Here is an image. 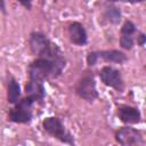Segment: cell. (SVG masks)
I'll use <instances>...</instances> for the list:
<instances>
[{
    "label": "cell",
    "mask_w": 146,
    "mask_h": 146,
    "mask_svg": "<svg viewBox=\"0 0 146 146\" xmlns=\"http://www.w3.org/2000/svg\"><path fill=\"white\" fill-rule=\"evenodd\" d=\"M18 1H19V2H21L23 6H24V7H26L27 9H30V8H31V5H32V1H33V0H18Z\"/></svg>",
    "instance_id": "18"
},
{
    "label": "cell",
    "mask_w": 146,
    "mask_h": 146,
    "mask_svg": "<svg viewBox=\"0 0 146 146\" xmlns=\"http://www.w3.org/2000/svg\"><path fill=\"white\" fill-rule=\"evenodd\" d=\"M137 42L139 46H143L146 42V35L144 33H139V35L137 36Z\"/></svg>",
    "instance_id": "17"
},
{
    "label": "cell",
    "mask_w": 146,
    "mask_h": 146,
    "mask_svg": "<svg viewBox=\"0 0 146 146\" xmlns=\"http://www.w3.org/2000/svg\"><path fill=\"white\" fill-rule=\"evenodd\" d=\"M25 92H26V96H30L35 102L36 100H39V102L42 100L44 98V95H46L44 87H43V81L29 79V82L25 86Z\"/></svg>",
    "instance_id": "10"
},
{
    "label": "cell",
    "mask_w": 146,
    "mask_h": 146,
    "mask_svg": "<svg viewBox=\"0 0 146 146\" xmlns=\"http://www.w3.org/2000/svg\"><path fill=\"white\" fill-rule=\"evenodd\" d=\"M1 10H2V13H6V8H5V0H1Z\"/></svg>",
    "instance_id": "19"
},
{
    "label": "cell",
    "mask_w": 146,
    "mask_h": 146,
    "mask_svg": "<svg viewBox=\"0 0 146 146\" xmlns=\"http://www.w3.org/2000/svg\"><path fill=\"white\" fill-rule=\"evenodd\" d=\"M98 60V57L96 55V51H92V52H89L88 56H87V63L89 66H94Z\"/></svg>",
    "instance_id": "16"
},
{
    "label": "cell",
    "mask_w": 146,
    "mask_h": 146,
    "mask_svg": "<svg viewBox=\"0 0 146 146\" xmlns=\"http://www.w3.org/2000/svg\"><path fill=\"white\" fill-rule=\"evenodd\" d=\"M75 92L80 98L87 102H94L98 97L96 82L94 79V74L91 72H86L80 78L75 86Z\"/></svg>",
    "instance_id": "5"
},
{
    "label": "cell",
    "mask_w": 146,
    "mask_h": 146,
    "mask_svg": "<svg viewBox=\"0 0 146 146\" xmlns=\"http://www.w3.org/2000/svg\"><path fill=\"white\" fill-rule=\"evenodd\" d=\"M116 141L122 146H130V145H139L143 144V136L140 131L130 127L120 128L115 132Z\"/></svg>",
    "instance_id": "6"
},
{
    "label": "cell",
    "mask_w": 146,
    "mask_h": 146,
    "mask_svg": "<svg viewBox=\"0 0 146 146\" xmlns=\"http://www.w3.org/2000/svg\"><path fill=\"white\" fill-rule=\"evenodd\" d=\"M42 127H43L44 131H47L50 136L58 139L59 141L70 144V145H74L73 136L65 129L64 124L60 122V120L58 117H55V116L46 117L42 121Z\"/></svg>",
    "instance_id": "4"
},
{
    "label": "cell",
    "mask_w": 146,
    "mask_h": 146,
    "mask_svg": "<svg viewBox=\"0 0 146 146\" xmlns=\"http://www.w3.org/2000/svg\"><path fill=\"white\" fill-rule=\"evenodd\" d=\"M136 32V26L132 22L130 21H125L122 29H121V33H127V34H133Z\"/></svg>",
    "instance_id": "15"
},
{
    "label": "cell",
    "mask_w": 146,
    "mask_h": 146,
    "mask_svg": "<svg viewBox=\"0 0 146 146\" xmlns=\"http://www.w3.org/2000/svg\"><path fill=\"white\" fill-rule=\"evenodd\" d=\"M68 36L72 43L76 46H84L87 43V32L82 24L74 22L68 26Z\"/></svg>",
    "instance_id": "9"
},
{
    "label": "cell",
    "mask_w": 146,
    "mask_h": 146,
    "mask_svg": "<svg viewBox=\"0 0 146 146\" xmlns=\"http://www.w3.org/2000/svg\"><path fill=\"white\" fill-rule=\"evenodd\" d=\"M105 16H106V18H107V19H108L111 23L116 24V23H119V22H120L121 13H120L119 8H116V7H113V6H112V7L106 8Z\"/></svg>",
    "instance_id": "13"
},
{
    "label": "cell",
    "mask_w": 146,
    "mask_h": 146,
    "mask_svg": "<svg viewBox=\"0 0 146 146\" xmlns=\"http://www.w3.org/2000/svg\"><path fill=\"white\" fill-rule=\"evenodd\" d=\"M96 55H97L98 59L102 58L105 62H110V63L121 64L127 60L125 54H123L122 51H119V50H102V51H96Z\"/></svg>",
    "instance_id": "11"
},
{
    "label": "cell",
    "mask_w": 146,
    "mask_h": 146,
    "mask_svg": "<svg viewBox=\"0 0 146 146\" xmlns=\"http://www.w3.org/2000/svg\"><path fill=\"white\" fill-rule=\"evenodd\" d=\"M133 34H127V33H121V38H120V44L122 48L130 50L133 44H135V39L132 36Z\"/></svg>",
    "instance_id": "14"
},
{
    "label": "cell",
    "mask_w": 146,
    "mask_h": 146,
    "mask_svg": "<svg viewBox=\"0 0 146 146\" xmlns=\"http://www.w3.org/2000/svg\"><path fill=\"white\" fill-rule=\"evenodd\" d=\"M108 1H123V2H135L136 0H108Z\"/></svg>",
    "instance_id": "20"
},
{
    "label": "cell",
    "mask_w": 146,
    "mask_h": 146,
    "mask_svg": "<svg viewBox=\"0 0 146 146\" xmlns=\"http://www.w3.org/2000/svg\"><path fill=\"white\" fill-rule=\"evenodd\" d=\"M99 76L105 86L111 87L117 91H121L123 89V80L120 71H117L116 68L112 66H104L99 72Z\"/></svg>",
    "instance_id": "7"
},
{
    "label": "cell",
    "mask_w": 146,
    "mask_h": 146,
    "mask_svg": "<svg viewBox=\"0 0 146 146\" xmlns=\"http://www.w3.org/2000/svg\"><path fill=\"white\" fill-rule=\"evenodd\" d=\"M7 97H8V102L10 104H16L19 100L21 87H19L18 82L14 78H10V80L8 82V94H7Z\"/></svg>",
    "instance_id": "12"
},
{
    "label": "cell",
    "mask_w": 146,
    "mask_h": 146,
    "mask_svg": "<svg viewBox=\"0 0 146 146\" xmlns=\"http://www.w3.org/2000/svg\"><path fill=\"white\" fill-rule=\"evenodd\" d=\"M35 100L30 96L18 100L8 113V119L15 123H29L32 120V105Z\"/></svg>",
    "instance_id": "3"
},
{
    "label": "cell",
    "mask_w": 146,
    "mask_h": 146,
    "mask_svg": "<svg viewBox=\"0 0 146 146\" xmlns=\"http://www.w3.org/2000/svg\"><path fill=\"white\" fill-rule=\"evenodd\" d=\"M117 115L119 119L128 124H135L140 121V112L138 108L128 106V105H121L117 108Z\"/></svg>",
    "instance_id": "8"
},
{
    "label": "cell",
    "mask_w": 146,
    "mask_h": 146,
    "mask_svg": "<svg viewBox=\"0 0 146 146\" xmlns=\"http://www.w3.org/2000/svg\"><path fill=\"white\" fill-rule=\"evenodd\" d=\"M136 1H143V0H136Z\"/></svg>",
    "instance_id": "21"
},
{
    "label": "cell",
    "mask_w": 146,
    "mask_h": 146,
    "mask_svg": "<svg viewBox=\"0 0 146 146\" xmlns=\"http://www.w3.org/2000/svg\"><path fill=\"white\" fill-rule=\"evenodd\" d=\"M65 67V58L62 52L52 56H42L33 60L29 66V79L44 81L57 78Z\"/></svg>",
    "instance_id": "1"
},
{
    "label": "cell",
    "mask_w": 146,
    "mask_h": 146,
    "mask_svg": "<svg viewBox=\"0 0 146 146\" xmlns=\"http://www.w3.org/2000/svg\"><path fill=\"white\" fill-rule=\"evenodd\" d=\"M30 48L32 52L38 56H52L60 52L59 48L54 44L44 34L40 32H33L30 36Z\"/></svg>",
    "instance_id": "2"
}]
</instances>
